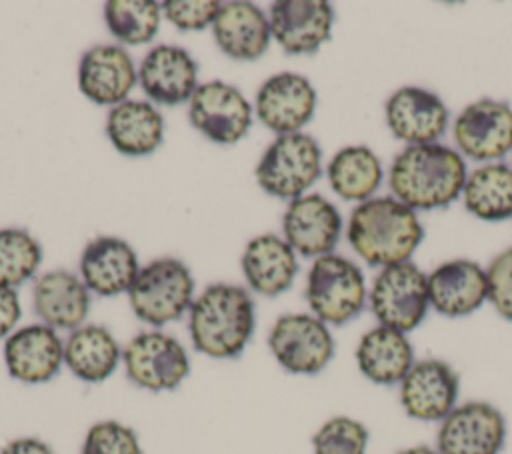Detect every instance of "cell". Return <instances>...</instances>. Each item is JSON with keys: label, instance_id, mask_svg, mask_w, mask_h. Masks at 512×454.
<instances>
[{"label": "cell", "instance_id": "cell-4", "mask_svg": "<svg viewBox=\"0 0 512 454\" xmlns=\"http://www.w3.org/2000/svg\"><path fill=\"white\" fill-rule=\"evenodd\" d=\"M304 298L310 314L328 326H344L368 304L366 278L352 260L340 254H326L312 262Z\"/></svg>", "mask_w": 512, "mask_h": 454}, {"label": "cell", "instance_id": "cell-7", "mask_svg": "<svg viewBox=\"0 0 512 454\" xmlns=\"http://www.w3.org/2000/svg\"><path fill=\"white\" fill-rule=\"evenodd\" d=\"M368 306L380 326L410 334L428 310V274L414 262L380 268L368 290Z\"/></svg>", "mask_w": 512, "mask_h": 454}, {"label": "cell", "instance_id": "cell-31", "mask_svg": "<svg viewBox=\"0 0 512 454\" xmlns=\"http://www.w3.org/2000/svg\"><path fill=\"white\" fill-rule=\"evenodd\" d=\"M162 4L154 0H108L104 4V22L110 34L128 46L152 42L158 34Z\"/></svg>", "mask_w": 512, "mask_h": 454}, {"label": "cell", "instance_id": "cell-22", "mask_svg": "<svg viewBox=\"0 0 512 454\" xmlns=\"http://www.w3.org/2000/svg\"><path fill=\"white\" fill-rule=\"evenodd\" d=\"M136 250L118 236H96L80 256V278L98 296L128 294L140 272Z\"/></svg>", "mask_w": 512, "mask_h": 454}, {"label": "cell", "instance_id": "cell-32", "mask_svg": "<svg viewBox=\"0 0 512 454\" xmlns=\"http://www.w3.org/2000/svg\"><path fill=\"white\" fill-rule=\"evenodd\" d=\"M40 264L42 246L28 230H0V286L18 288L36 274Z\"/></svg>", "mask_w": 512, "mask_h": 454}, {"label": "cell", "instance_id": "cell-10", "mask_svg": "<svg viewBox=\"0 0 512 454\" xmlns=\"http://www.w3.org/2000/svg\"><path fill=\"white\" fill-rule=\"evenodd\" d=\"M508 424L498 406L486 400L458 402L438 422L436 450L440 454H500L506 446Z\"/></svg>", "mask_w": 512, "mask_h": 454}, {"label": "cell", "instance_id": "cell-17", "mask_svg": "<svg viewBox=\"0 0 512 454\" xmlns=\"http://www.w3.org/2000/svg\"><path fill=\"white\" fill-rule=\"evenodd\" d=\"M8 374L24 384L50 382L64 366V340L58 330L38 322L16 328L2 348Z\"/></svg>", "mask_w": 512, "mask_h": 454}, {"label": "cell", "instance_id": "cell-35", "mask_svg": "<svg viewBox=\"0 0 512 454\" xmlns=\"http://www.w3.org/2000/svg\"><path fill=\"white\" fill-rule=\"evenodd\" d=\"M488 302L498 316L512 322V248L502 250L486 268Z\"/></svg>", "mask_w": 512, "mask_h": 454}, {"label": "cell", "instance_id": "cell-37", "mask_svg": "<svg viewBox=\"0 0 512 454\" xmlns=\"http://www.w3.org/2000/svg\"><path fill=\"white\" fill-rule=\"evenodd\" d=\"M22 306L16 288L0 286V340H6L18 326Z\"/></svg>", "mask_w": 512, "mask_h": 454}, {"label": "cell", "instance_id": "cell-27", "mask_svg": "<svg viewBox=\"0 0 512 454\" xmlns=\"http://www.w3.org/2000/svg\"><path fill=\"white\" fill-rule=\"evenodd\" d=\"M120 362L122 348L106 326L82 324L64 340V366L82 382H104Z\"/></svg>", "mask_w": 512, "mask_h": 454}, {"label": "cell", "instance_id": "cell-39", "mask_svg": "<svg viewBox=\"0 0 512 454\" xmlns=\"http://www.w3.org/2000/svg\"><path fill=\"white\" fill-rule=\"evenodd\" d=\"M394 454H440L436 450V446H430V444H414V446H406Z\"/></svg>", "mask_w": 512, "mask_h": 454}, {"label": "cell", "instance_id": "cell-1", "mask_svg": "<svg viewBox=\"0 0 512 454\" xmlns=\"http://www.w3.org/2000/svg\"><path fill=\"white\" fill-rule=\"evenodd\" d=\"M468 178L464 156L440 142L406 146L388 170L392 196L412 210H438L462 196Z\"/></svg>", "mask_w": 512, "mask_h": 454}, {"label": "cell", "instance_id": "cell-18", "mask_svg": "<svg viewBox=\"0 0 512 454\" xmlns=\"http://www.w3.org/2000/svg\"><path fill=\"white\" fill-rule=\"evenodd\" d=\"M268 22L286 54H312L332 36L334 8L326 0H278L270 6Z\"/></svg>", "mask_w": 512, "mask_h": 454}, {"label": "cell", "instance_id": "cell-36", "mask_svg": "<svg viewBox=\"0 0 512 454\" xmlns=\"http://www.w3.org/2000/svg\"><path fill=\"white\" fill-rule=\"evenodd\" d=\"M222 4L214 0H168L162 2V14L178 30H204L212 26Z\"/></svg>", "mask_w": 512, "mask_h": 454}, {"label": "cell", "instance_id": "cell-24", "mask_svg": "<svg viewBox=\"0 0 512 454\" xmlns=\"http://www.w3.org/2000/svg\"><path fill=\"white\" fill-rule=\"evenodd\" d=\"M354 358L360 374L378 386H398L418 360L408 334L380 324L360 336Z\"/></svg>", "mask_w": 512, "mask_h": 454}, {"label": "cell", "instance_id": "cell-8", "mask_svg": "<svg viewBox=\"0 0 512 454\" xmlns=\"http://www.w3.org/2000/svg\"><path fill=\"white\" fill-rule=\"evenodd\" d=\"M268 348L278 366L296 376L320 374L336 354L330 326L306 312L278 316L268 332Z\"/></svg>", "mask_w": 512, "mask_h": 454}, {"label": "cell", "instance_id": "cell-13", "mask_svg": "<svg viewBox=\"0 0 512 454\" xmlns=\"http://www.w3.org/2000/svg\"><path fill=\"white\" fill-rule=\"evenodd\" d=\"M188 120L210 142L236 144L252 126V106L236 86L210 80L192 94Z\"/></svg>", "mask_w": 512, "mask_h": 454}, {"label": "cell", "instance_id": "cell-34", "mask_svg": "<svg viewBox=\"0 0 512 454\" xmlns=\"http://www.w3.org/2000/svg\"><path fill=\"white\" fill-rule=\"evenodd\" d=\"M80 454H144V452L134 428L118 420H100L88 428Z\"/></svg>", "mask_w": 512, "mask_h": 454}, {"label": "cell", "instance_id": "cell-15", "mask_svg": "<svg viewBox=\"0 0 512 454\" xmlns=\"http://www.w3.org/2000/svg\"><path fill=\"white\" fill-rule=\"evenodd\" d=\"M316 90L298 72H278L266 78L256 92L258 120L278 136L302 132L316 112Z\"/></svg>", "mask_w": 512, "mask_h": 454}, {"label": "cell", "instance_id": "cell-5", "mask_svg": "<svg viewBox=\"0 0 512 454\" xmlns=\"http://www.w3.org/2000/svg\"><path fill=\"white\" fill-rule=\"evenodd\" d=\"M128 302L136 318L152 328L176 322L194 302V278L178 258H156L140 268L128 290Z\"/></svg>", "mask_w": 512, "mask_h": 454}, {"label": "cell", "instance_id": "cell-23", "mask_svg": "<svg viewBox=\"0 0 512 454\" xmlns=\"http://www.w3.org/2000/svg\"><path fill=\"white\" fill-rule=\"evenodd\" d=\"M34 312L42 324L54 330H76L86 324L90 290L70 270H50L32 288Z\"/></svg>", "mask_w": 512, "mask_h": 454}, {"label": "cell", "instance_id": "cell-3", "mask_svg": "<svg viewBox=\"0 0 512 454\" xmlns=\"http://www.w3.org/2000/svg\"><path fill=\"white\" fill-rule=\"evenodd\" d=\"M346 236L366 264L386 268L410 262L424 240V226L416 210L394 196H374L354 206Z\"/></svg>", "mask_w": 512, "mask_h": 454}, {"label": "cell", "instance_id": "cell-38", "mask_svg": "<svg viewBox=\"0 0 512 454\" xmlns=\"http://www.w3.org/2000/svg\"><path fill=\"white\" fill-rule=\"evenodd\" d=\"M0 454H56L48 442L36 436H18L8 440Z\"/></svg>", "mask_w": 512, "mask_h": 454}, {"label": "cell", "instance_id": "cell-16", "mask_svg": "<svg viewBox=\"0 0 512 454\" xmlns=\"http://www.w3.org/2000/svg\"><path fill=\"white\" fill-rule=\"evenodd\" d=\"M282 238L304 258L332 254L340 242V210L322 194H304L288 202L282 216Z\"/></svg>", "mask_w": 512, "mask_h": 454}, {"label": "cell", "instance_id": "cell-11", "mask_svg": "<svg viewBox=\"0 0 512 454\" xmlns=\"http://www.w3.org/2000/svg\"><path fill=\"white\" fill-rule=\"evenodd\" d=\"M460 396V374L442 358H420L398 384L404 414L418 422H442Z\"/></svg>", "mask_w": 512, "mask_h": 454}, {"label": "cell", "instance_id": "cell-9", "mask_svg": "<svg viewBox=\"0 0 512 454\" xmlns=\"http://www.w3.org/2000/svg\"><path fill=\"white\" fill-rule=\"evenodd\" d=\"M122 364L128 380L148 392L176 390L190 374V358L184 344L162 330H146L122 348Z\"/></svg>", "mask_w": 512, "mask_h": 454}, {"label": "cell", "instance_id": "cell-19", "mask_svg": "<svg viewBox=\"0 0 512 454\" xmlns=\"http://www.w3.org/2000/svg\"><path fill=\"white\" fill-rule=\"evenodd\" d=\"M138 84L152 102L178 106L190 102L198 88V64L182 46L158 44L142 58Z\"/></svg>", "mask_w": 512, "mask_h": 454}, {"label": "cell", "instance_id": "cell-12", "mask_svg": "<svg viewBox=\"0 0 512 454\" xmlns=\"http://www.w3.org/2000/svg\"><path fill=\"white\" fill-rule=\"evenodd\" d=\"M458 152L476 162H498L512 152V106L480 98L460 110L452 122Z\"/></svg>", "mask_w": 512, "mask_h": 454}, {"label": "cell", "instance_id": "cell-21", "mask_svg": "<svg viewBox=\"0 0 512 454\" xmlns=\"http://www.w3.org/2000/svg\"><path fill=\"white\" fill-rule=\"evenodd\" d=\"M428 298L440 316H470L488 302L486 270L468 258L442 262L428 274Z\"/></svg>", "mask_w": 512, "mask_h": 454}, {"label": "cell", "instance_id": "cell-2", "mask_svg": "<svg viewBox=\"0 0 512 454\" xmlns=\"http://www.w3.org/2000/svg\"><path fill=\"white\" fill-rule=\"evenodd\" d=\"M256 328V308L248 288L228 282L206 286L188 310V334L196 352L230 360L244 352Z\"/></svg>", "mask_w": 512, "mask_h": 454}, {"label": "cell", "instance_id": "cell-29", "mask_svg": "<svg viewBox=\"0 0 512 454\" xmlns=\"http://www.w3.org/2000/svg\"><path fill=\"white\" fill-rule=\"evenodd\" d=\"M326 176L330 188L350 202H366L374 198L384 180L382 162L368 146H344L328 162Z\"/></svg>", "mask_w": 512, "mask_h": 454}, {"label": "cell", "instance_id": "cell-26", "mask_svg": "<svg viewBox=\"0 0 512 454\" xmlns=\"http://www.w3.org/2000/svg\"><path fill=\"white\" fill-rule=\"evenodd\" d=\"M212 34L218 48L234 60H256L270 44L272 32L264 10L252 2L234 0L222 4Z\"/></svg>", "mask_w": 512, "mask_h": 454}, {"label": "cell", "instance_id": "cell-14", "mask_svg": "<svg viewBox=\"0 0 512 454\" xmlns=\"http://www.w3.org/2000/svg\"><path fill=\"white\" fill-rule=\"evenodd\" d=\"M384 120L392 136L406 142V146L434 144L448 128L450 110L436 92L402 86L388 96Z\"/></svg>", "mask_w": 512, "mask_h": 454}, {"label": "cell", "instance_id": "cell-25", "mask_svg": "<svg viewBox=\"0 0 512 454\" xmlns=\"http://www.w3.org/2000/svg\"><path fill=\"white\" fill-rule=\"evenodd\" d=\"M240 266L248 288L268 298L286 292L298 274L296 252L284 238L272 232L258 234L246 244Z\"/></svg>", "mask_w": 512, "mask_h": 454}, {"label": "cell", "instance_id": "cell-33", "mask_svg": "<svg viewBox=\"0 0 512 454\" xmlns=\"http://www.w3.org/2000/svg\"><path fill=\"white\" fill-rule=\"evenodd\" d=\"M370 430L352 416H332L312 434V454H366Z\"/></svg>", "mask_w": 512, "mask_h": 454}, {"label": "cell", "instance_id": "cell-20", "mask_svg": "<svg viewBox=\"0 0 512 454\" xmlns=\"http://www.w3.org/2000/svg\"><path fill=\"white\" fill-rule=\"evenodd\" d=\"M138 82L132 56L118 44H94L78 64V88L98 106H118L128 100Z\"/></svg>", "mask_w": 512, "mask_h": 454}, {"label": "cell", "instance_id": "cell-6", "mask_svg": "<svg viewBox=\"0 0 512 454\" xmlns=\"http://www.w3.org/2000/svg\"><path fill=\"white\" fill-rule=\"evenodd\" d=\"M322 174V148L306 132L282 134L262 152L254 176L258 186L274 198L294 200Z\"/></svg>", "mask_w": 512, "mask_h": 454}, {"label": "cell", "instance_id": "cell-30", "mask_svg": "<svg viewBox=\"0 0 512 454\" xmlns=\"http://www.w3.org/2000/svg\"><path fill=\"white\" fill-rule=\"evenodd\" d=\"M464 208L478 220L504 222L512 218V166L486 162L472 170L462 190Z\"/></svg>", "mask_w": 512, "mask_h": 454}, {"label": "cell", "instance_id": "cell-28", "mask_svg": "<svg viewBox=\"0 0 512 454\" xmlns=\"http://www.w3.org/2000/svg\"><path fill=\"white\" fill-rule=\"evenodd\" d=\"M106 136L124 156H148L164 140V118L152 102L124 100L110 108Z\"/></svg>", "mask_w": 512, "mask_h": 454}]
</instances>
